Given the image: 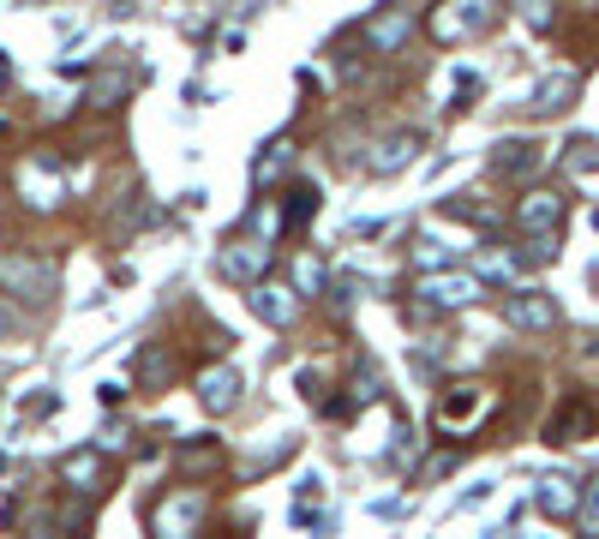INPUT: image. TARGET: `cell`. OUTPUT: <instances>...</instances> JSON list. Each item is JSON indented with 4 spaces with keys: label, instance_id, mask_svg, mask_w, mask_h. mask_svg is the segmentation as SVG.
Listing matches in <instances>:
<instances>
[{
    "label": "cell",
    "instance_id": "1",
    "mask_svg": "<svg viewBox=\"0 0 599 539\" xmlns=\"http://www.w3.org/2000/svg\"><path fill=\"white\" fill-rule=\"evenodd\" d=\"M504 318H510L516 330H552V318H558V306H552L546 294H534V288H522V294H510V306H504Z\"/></svg>",
    "mask_w": 599,
    "mask_h": 539
},
{
    "label": "cell",
    "instance_id": "2",
    "mask_svg": "<svg viewBox=\"0 0 599 539\" xmlns=\"http://www.w3.org/2000/svg\"><path fill=\"white\" fill-rule=\"evenodd\" d=\"M12 288H30V300H48L54 294V270L42 264V258H6V270H0Z\"/></svg>",
    "mask_w": 599,
    "mask_h": 539
},
{
    "label": "cell",
    "instance_id": "3",
    "mask_svg": "<svg viewBox=\"0 0 599 539\" xmlns=\"http://www.w3.org/2000/svg\"><path fill=\"white\" fill-rule=\"evenodd\" d=\"M270 264V246H258V240H234L228 252H222V270L228 276H258Z\"/></svg>",
    "mask_w": 599,
    "mask_h": 539
},
{
    "label": "cell",
    "instance_id": "4",
    "mask_svg": "<svg viewBox=\"0 0 599 539\" xmlns=\"http://www.w3.org/2000/svg\"><path fill=\"white\" fill-rule=\"evenodd\" d=\"M420 294H426L432 306H462V300H474L480 288H474L468 276H426V282H420Z\"/></svg>",
    "mask_w": 599,
    "mask_h": 539
},
{
    "label": "cell",
    "instance_id": "5",
    "mask_svg": "<svg viewBox=\"0 0 599 539\" xmlns=\"http://www.w3.org/2000/svg\"><path fill=\"white\" fill-rule=\"evenodd\" d=\"M558 216H564V198H558V192H534V198L522 204V228H534V234L558 228Z\"/></svg>",
    "mask_w": 599,
    "mask_h": 539
},
{
    "label": "cell",
    "instance_id": "6",
    "mask_svg": "<svg viewBox=\"0 0 599 539\" xmlns=\"http://www.w3.org/2000/svg\"><path fill=\"white\" fill-rule=\"evenodd\" d=\"M456 6H462V12H450V18L438 24L444 36H474V30H486V18H492L486 0H456Z\"/></svg>",
    "mask_w": 599,
    "mask_h": 539
},
{
    "label": "cell",
    "instance_id": "7",
    "mask_svg": "<svg viewBox=\"0 0 599 539\" xmlns=\"http://www.w3.org/2000/svg\"><path fill=\"white\" fill-rule=\"evenodd\" d=\"M234 396H240V378L222 366V372H204V402L222 414V408H234Z\"/></svg>",
    "mask_w": 599,
    "mask_h": 539
},
{
    "label": "cell",
    "instance_id": "8",
    "mask_svg": "<svg viewBox=\"0 0 599 539\" xmlns=\"http://www.w3.org/2000/svg\"><path fill=\"white\" fill-rule=\"evenodd\" d=\"M252 306H258V318H270V324H288V318H294V300H282V288H258Z\"/></svg>",
    "mask_w": 599,
    "mask_h": 539
},
{
    "label": "cell",
    "instance_id": "9",
    "mask_svg": "<svg viewBox=\"0 0 599 539\" xmlns=\"http://www.w3.org/2000/svg\"><path fill=\"white\" fill-rule=\"evenodd\" d=\"M588 426H594V414H588L582 402H570V408L558 414V426H552V438H558V444H570V438H582Z\"/></svg>",
    "mask_w": 599,
    "mask_h": 539
},
{
    "label": "cell",
    "instance_id": "10",
    "mask_svg": "<svg viewBox=\"0 0 599 539\" xmlns=\"http://www.w3.org/2000/svg\"><path fill=\"white\" fill-rule=\"evenodd\" d=\"M474 414H480V396H450V402L438 408V426L450 432V426H468Z\"/></svg>",
    "mask_w": 599,
    "mask_h": 539
},
{
    "label": "cell",
    "instance_id": "11",
    "mask_svg": "<svg viewBox=\"0 0 599 539\" xmlns=\"http://www.w3.org/2000/svg\"><path fill=\"white\" fill-rule=\"evenodd\" d=\"M570 96H576V78L564 72V78H552V84H540V102H534V108H540V114H552V108H564Z\"/></svg>",
    "mask_w": 599,
    "mask_h": 539
},
{
    "label": "cell",
    "instance_id": "12",
    "mask_svg": "<svg viewBox=\"0 0 599 539\" xmlns=\"http://www.w3.org/2000/svg\"><path fill=\"white\" fill-rule=\"evenodd\" d=\"M540 156H534V144H498V168L504 174H528Z\"/></svg>",
    "mask_w": 599,
    "mask_h": 539
},
{
    "label": "cell",
    "instance_id": "13",
    "mask_svg": "<svg viewBox=\"0 0 599 539\" xmlns=\"http://www.w3.org/2000/svg\"><path fill=\"white\" fill-rule=\"evenodd\" d=\"M306 216H318V192L312 186H300V192H288V228H306Z\"/></svg>",
    "mask_w": 599,
    "mask_h": 539
},
{
    "label": "cell",
    "instance_id": "14",
    "mask_svg": "<svg viewBox=\"0 0 599 539\" xmlns=\"http://www.w3.org/2000/svg\"><path fill=\"white\" fill-rule=\"evenodd\" d=\"M570 504H576L570 480H546V486H540V510H552V516H570Z\"/></svg>",
    "mask_w": 599,
    "mask_h": 539
},
{
    "label": "cell",
    "instance_id": "15",
    "mask_svg": "<svg viewBox=\"0 0 599 539\" xmlns=\"http://www.w3.org/2000/svg\"><path fill=\"white\" fill-rule=\"evenodd\" d=\"M198 516H204V498H180V504H168L156 522H162V528H192Z\"/></svg>",
    "mask_w": 599,
    "mask_h": 539
},
{
    "label": "cell",
    "instance_id": "16",
    "mask_svg": "<svg viewBox=\"0 0 599 539\" xmlns=\"http://www.w3.org/2000/svg\"><path fill=\"white\" fill-rule=\"evenodd\" d=\"M366 36H372L378 48H390V42H402V36H408V12H396V18H384V24H372Z\"/></svg>",
    "mask_w": 599,
    "mask_h": 539
},
{
    "label": "cell",
    "instance_id": "17",
    "mask_svg": "<svg viewBox=\"0 0 599 539\" xmlns=\"http://www.w3.org/2000/svg\"><path fill=\"white\" fill-rule=\"evenodd\" d=\"M282 162H288V144H270V156H258V180H264V174H276Z\"/></svg>",
    "mask_w": 599,
    "mask_h": 539
},
{
    "label": "cell",
    "instance_id": "18",
    "mask_svg": "<svg viewBox=\"0 0 599 539\" xmlns=\"http://www.w3.org/2000/svg\"><path fill=\"white\" fill-rule=\"evenodd\" d=\"M0 90H6V60H0Z\"/></svg>",
    "mask_w": 599,
    "mask_h": 539
},
{
    "label": "cell",
    "instance_id": "19",
    "mask_svg": "<svg viewBox=\"0 0 599 539\" xmlns=\"http://www.w3.org/2000/svg\"><path fill=\"white\" fill-rule=\"evenodd\" d=\"M0 330H6V318H0Z\"/></svg>",
    "mask_w": 599,
    "mask_h": 539
}]
</instances>
